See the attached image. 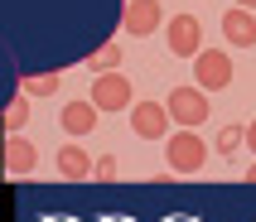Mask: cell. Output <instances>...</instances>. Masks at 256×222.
Instances as JSON below:
<instances>
[{
  "instance_id": "7c38bea8",
  "label": "cell",
  "mask_w": 256,
  "mask_h": 222,
  "mask_svg": "<svg viewBox=\"0 0 256 222\" xmlns=\"http://www.w3.org/2000/svg\"><path fill=\"white\" fill-rule=\"evenodd\" d=\"M0 126H5L10 136H20V130L29 126V97H14L10 106H5V116H0Z\"/></svg>"
},
{
  "instance_id": "6da1fadb",
  "label": "cell",
  "mask_w": 256,
  "mask_h": 222,
  "mask_svg": "<svg viewBox=\"0 0 256 222\" xmlns=\"http://www.w3.org/2000/svg\"><path fill=\"white\" fill-rule=\"evenodd\" d=\"M164 111H170V121H174V126H184V130H198V126L213 116V106H208V92H203V87H194V82L170 87Z\"/></svg>"
},
{
  "instance_id": "8fae6325",
  "label": "cell",
  "mask_w": 256,
  "mask_h": 222,
  "mask_svg": "<svg viewBox=\"0 0 256 222\" xmlns=\"http://www.w3.org/2000/svg\"><path fill=\"white\" fill-rule=\"evenodd\" d=\"M58 174H63V179H87V174H92V154H87L82 145H63V150H58Z\"/></svg>"
},
{
  "instance_id": "5bb4252c",
  "label": "cell",
  "mask_w": 256,
  "mask_h": 222,
  "mask_svg": "<svg viewBox=\"0 0 256 222\" xmlns=\"http://www.w3.org/2000/svg\"><path fill=\"white\" fill-rule=\"evenodd\" d=\"M242 136H246V126H222V130H218V154H232V160H237Z\"/></svg>"
},
{
  "instance_id": "8992f818",
  "label": "cell",
  "mask_w": 256,
  "mask_h": 222,
  "mask_svg": "<svg viewBox=\"0 0 256 222\" xmlns=\"http://www.w3.org/2000/svg\"><path fill=\"white\" fill-rule=\"evenodd\" d=\"M130 130H136L140 140H164L174 130L164 102H130Z\"/></svg>"
},
{
  "instance_id": "2e32d148",
  "label": "cell",
  "mask_w": 256,
  "mask_h": 222,
  "mask_svg": "<svg viewBox=\"0 0 256 222\" xmlns=\"http://www.w3.org/2000/svg\"><path fill=\"white\" fill-rule=\"evenodd\" d=\"M92 174L97 179H116V160H92Z\"/></svg>"
},
{
  "instance_id": "ba28073f",
  "label": "cell",
  "mask_w": 256,
  "mask_h": 222,
  "mask_svg": "<svg viewBox=\"0 0 256 222\" xmlns=\"http://www.w3.org/2000/svg\"><path fill=\"white\" fill-rule=\"evenodd\" d=\"M222 39L237 44V48H252L256 44V14L242 10V5H232V10L222 14Z\"/></svg>"
},
{
  "instance_id": "7a4b0ae2",
  "label": "cell",
  "mask_w": 256,
  "mask_h": 222,
  "mask_svg": "<svg viewBox=\"0 0 256 222\" xmlns=\"http://www.w3.org/2000/svg\"><path fill=\"white\" fill-rule=\"evenodd\" d=\"M164 154H170V169H174V174H198L203 160H208V145H203L198 130L174 126L170 136H164Z\"/></svg>"
},
{
  "instance_id": "3957f363",
  "label": "cell",
  "mask_w": 256,
  "mask_h": 222,
  "mask_svg": "<svg viewBox=\"0 0 256 222\" xmlns=\"http://www.w3.org/2000/svg\"><path fill=\"white\" fill-rule=\"evenodd\" d=\"M92 106L97 111H130V102H136V92H130V78H121V68L112 72H97L92 78Z\"/></svg>"
},
{
  "instance_id": "9c48e42d",
  "label": "cell",
  "mask_w": 256,
  "mask_h": 222,
  "mask_svg": "<svg viewBox=\"0 0 256 222\" xmlns=\"http://www.w3.org/2000/svg\"><path fill=\"white\" fill-rule=\"evenodd\" d=\"M34 164H39V150H34L24 136L5 140V169H10V174H34Z\"/></svg>"
},
{
  "instance_id": "e0dca14e",
  "label": "cell",
  "mask_w": 256,
  "mask_h": 222,
  "mask_svg": "<svg viewBox=\"0 0 256 222\" xmlns=\"http://www.w3.org/2000/svg\"><path fill=\"white\" fill-rule=\"evenodd\" d=\"M242 145H246V150H252V154H256V121H252V126H246V136H242Z\"/></svg>"
},
{
  "instance_id": "d6986e66",
  "label": "cell",
  "mask_w": 256,
  "mask_h": 222,
  "mask_svg": "<svg viewBox=\"0 0 256 222\" xmlns=\"http://www.w3.org/2000/svg\"><path fill=\"white\" fill-rule=\"evenodd\" d=\"M246 184H256V164H252V169H246Z\"/></svg>"
},
{
  "instance_id": "5b68a950",
  "label": "cell",
  "mask_w": 256,
  "mask_h": 222,
  "mask_svg": "<svg viewBox=\"0 0 256 222\" xmlns=\"http://www.w3.org/2000/svg\"><path fill=\"white\" fill-rule=\"evenodd\" d=\"M164 44H170L174 58H194L203 48V24L198 14H170L164 20Z\"/></svg>"
},
{
  "instance_id": "9a60e30c",
  "label": "cell",
  "mask_w": 256,
  "mask_h": 222,
  "mask_svg": "<svg viewBox=\"0 0 256 222\" xmlns=\"http://www.w3.org/2000/svg\"><path fill=\"white\" fill-rule=\"evenodd\" d=\"M87 63H92L97 72H112V68H121V44H102V48H97L92 58H87Z\"/></svg>"
},
{
  "instance_id": "52a82bcc",
  "label": "cell",
  "mask_w": 256,
  "mask_h": 222,
  "mask_svg": "<svg viewBox=\"0 0 256 222\" xmlns=\"http://www.w3.org/2000/svg\"><path fill=\"white\" fill-rule=\"evenodd\" d=\"M164 20H170V14H164V5H160V0H126V10H121V29H126V34H136V39L155 34Z\"/></svg>"
},
{
  "instance_id": "ac0fdd59",
  "label": "cell",
  "mask_w": 256,
  "mask_h": 222,
  "mask_svg": "<svg viewBox=\"0 0 256 222\" xmlns=\"http://www.w3.org/2000/svg\"><path fill=\"white\" fill-rule=\"evenodd\" d=\"M237 5H242V10H256V0H237Z\"/></svg>"
},
{
  "instance_id": "30bf717a",
  "label": "cell",
  "mask_w": 256,
  "mask_h": 222,
  "mask_svg": "<svg viewBox=\"0 0 256 222\" xmlns=\"http://www.w3.org/2000/svg\"><path fill=\"white\" fill-rule=\"evenodd\" d=\"M58 121H63V130H68V136H87V130L97 126V106H92V102H68Z\"/></svg>"
},
{
  "instance_id": "4fadbf2b",
  "label": "cell",
  "mask_w": 256,
  "mask_h": 222,
  "mask_svg": "<svg viewBox=\"0 0 256 222\" xmlns=\"http://www.w3.org/2000/svg\"><path fill=\"white\" fill-rule=\"evenodd\" d=\"M58 92V72H34L24 78V97H54Z\"/></svg>"
},
{
  "instance_id": "277c9868",
  "label": "cell",
  "mask_w": 256,
  "mask_h": 222,
  "mask_svg": "<svg viewBox=\"0 0 256 222\" xmlns=\"http://www.w3.org/2000/svg\"><path fill=\"white\" fill-rule=\"evenodd\" d=\"M194 78H198L194 87H203V92H222V87L232 82L228 48H198V54H194Z\"/></svg>"
}]
</instances>
